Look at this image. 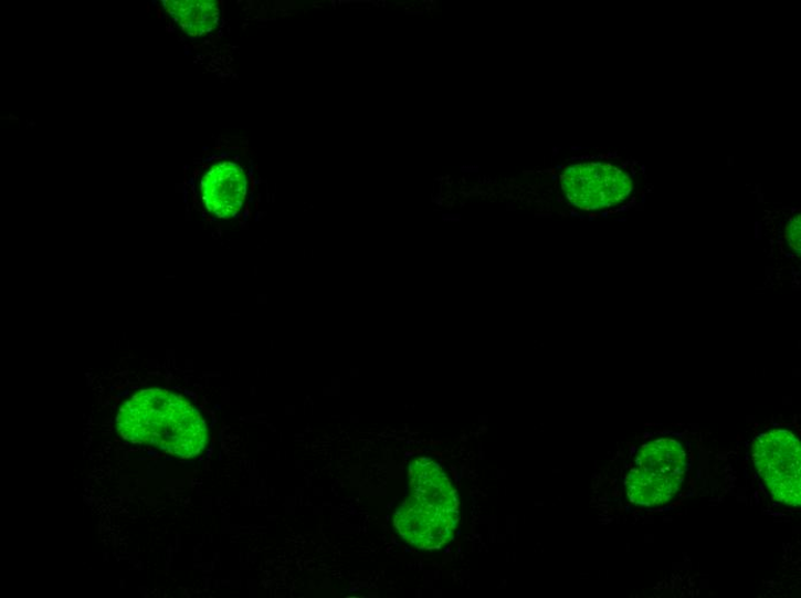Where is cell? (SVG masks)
Here are the masks:
<instances>
[{"instance_id": "1", "label": "cell", "mask_w": 801, "mask_h": 598, "mask_svg": "<svg viewBox=\"0 0 801 598\" xmlns=\"http://www.w3.org/2000/svg\"><path fill=\"white\" fill-rule=\"evenodd\" d=\"M685 445L676 438H661L643 445L626 476L632 503L655 507L670 503L681 491L688 470Z\"/></svg>"}, {"instance_id": "2", "label": "cell", "mask_w": 801, "mask_h": 598, "mask_svg": "<svg viewBox=\"0 0 801 598\" xmlns=\"http://www.w3.org/2000/svg\"><path fill=\"white\" fill-rule=\"evenodd\" d=\"M753 461L773 500L800 504V442L790 431L772 429L753 443Z\"/></svg>"}, {"instance_id": "3", "label": "cell", "mask_w": 801, "mask_h": 598, "mask_svg": "<svg viewBox=\"0 0 801 598\" xmlns=\"http://www.w3.org/2000/svg\"><path fill=\"white\" fill-rule=\"evenodd\" d=\"M560 180L569 204L592 212L618 207L633 191L629 174L612 164L569 165Z\"/></svg>"}, {"instance_id": "4", "label": "cell", "mask_w": 801, "mask_h": 598, "mask_svg": "<svg viewBox=\"0 0 801 598\" xmlns=\"http://www.w3.org/2000/svg\"><path fill=\"white\" fill-rule=\"evenodd\" d=\"M247 195L246 175L235 162H218L201 179L202 204L217 219L228 220L238 217L245 207Z\"/></svg>"}, {"instance_id": "5", "label": "cell", "mask_w": 801, "mask_h": 598, "mask_svg": "<svg viewBox=\"0 0 801 598\" xmlns=\"http://www.w3.org/2000/svg\"><path fill=\"white\" fill-rule=\"evenodd\" d=\"M162 4L181 30L191 38L208 35L219 25L221 12L215 2L165 0Z\"/></svg>"}, {"instance_id": "6", "label": "cell", "mask_w": 801, "mask_h": 598, "mask_svg": "<svg viewBox=\"0 0 801 598\" xmlns=\"http://www.w3.org/2000/svg\"><path fill=\"white\" fill-rule=\"evenodd\" d=\"M800 214H797L790 219L787 227L786 235L789 245L794 250L798 255H800Z\"/></svg>"}, {"instance_id": "7", "label": "cell", "mask_w": 801, "mask_h": 598, "mask_svg": "<svg viewBox=\"0 0 801 598\" xmlns=\"http://www.w3.org/2000/svg\"><path fill=\"white\" fill-rule=\"evenodd\" d=\"M560 150H561L560 148H555V149H552V155L557 156V155L559 154V151H560Z\"/></svg>"}, {"instance_id": "8", "label": "cell", "mask_w": 801, "mask_h": 598, "mask_svg": "<svg viewBox=\"0 0 801 598\" xmlns=\"http://www.w3.org/2000/svg\"><path fill=\"white\" fill-rule=\"evenodd\" d=\"M586 149L587 148H579V147H572L571 148L572 151H579V150H586Z\"/></svg>"}, {"instance_id": "9", "label": "cell", "mask_w": 801, "mask_h": 598, "mask_svg": "<svg viewBox=\"0 0 801 598\" xmlns=\"http://www.w3.org/2000/svg\"><path fill=\"white\" fill-rule=\"evenodd\" d=\"M557 168H558V169H562V168H563V166H562V165H559V166H558Z\"/></svg>"}]
</instances>
